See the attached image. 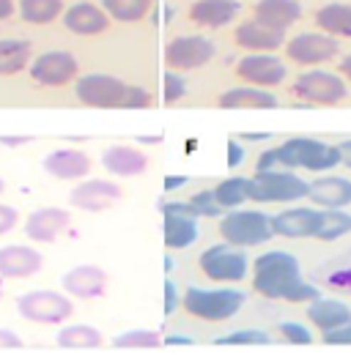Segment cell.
<instances>
[{"instance_id": "obj_1", "label": "cell", "mask_w": 351, "mask_h": 364, "mask_svg": "<svg viewBox=\"0 0 351 364\" xmlns=\"http://www.w3.org/2000/svg\"><path fill=\"white\" fill-rule=\"evenodd\" d=\"M253 288L266 299H285L291 304L318 299V288L302 282L299 260L288 252H266L256 260Z\"/></svg>"}, {"instance_id": "obj_2", "label": "cell", "mask_w": 351, "mask_h": 364, "mask_svg": "<svg viewBox=\"0 0 351 364\" xmlns=\"http://www.w3.org/2000/svg\"><path fill=\"white\" fill-rule=\"evenodd\" d=\"M343 162V154L337 146L321 143L313 137H291L283 146L263 151L256 170H310V173H327L335 164Z\"/></svg>"}, {"instance_id": "obj_3", "label": "cell", "mask_w": 351, "mask_h": 364, "mask_svg": "<svg viewBox=\"0 0 351 364\" xmlns=\"http://www.w3.org/2000/svg\"><path fill=\"white\" fill-rule=\"evenodd\" d=\"M308 198V181L291 170H256L250 183V200L256 203H288Z\"/></svg>"}, {"instance_id": "obj_4", "label": "cell", "mask_w": 351, "mask_h": 364, "mask_svg": "<svg viewBox=\"0 0 351 364\" xmlns=\"http://www.w3.org/2000/svg\"><path fill=\"white\" fill-rule=\"evenodd\" d=\"M241 304H244V293L234 288H222V291L189 288L184 296V310L201 321H228L241 310Z\"/></svg>"}, {"instance_id": "obj_5", "label": "cell", "mask_w": 351, "mask_h": 364, "mask_svg": "<svg viewBox=\"0 0 351 364\" xmlns=\"http://www.w3.org/2000/svg\"><path fill=\"white\" fill-rule=\"evenodd\" d=\"M220 236L234 247H258L275 236L272 217L261 211H231L220 219Z\"/></svg>"}, {"instance_id": "obj_6", "label": "cell", "mask_w": 351, "mask_h": 364, "mask_svg": "<svg viewBox=\"0 0 351 364\" xmlns=\"http://www.w3.org/2000/svg\"><path fill=\"white\" fill-rule=\"evenodd\" d=\"M247 269L250 260L241 252V247H234L228 241L209 247L201 255V272L214 282H241L247 277Z\"/></svg>"}, {"instance_id": "obj_7", "label": "cell", "mask_w": 351, "mask_h": 364, "mask_svg": "<svg viewBox=\"0 0 351 364\" xmlns=\"http://www.w3.org/2000/svg\"><path fill=\"white\" fill-rule=\"evenodd\" d=\"M294 96H299L308 105H337L349 96V88L340 74L313 69L294 80Z\"/></svg>"}, {"instance_id": "obj_8", "label": "cell", "mask_w": 351, "mask_h": 364, "mask_svg": "<svg viewBox=\"0 0 351 364\" xmlns=\"http://www.w3.org/2000/svg\"><path fill=\"white\" fill-rule=\"evenodd\" d=\"M127 82H121L118 77L110 74H85L77 80L74 93L83 105L88 107H124V96H127Z\"/></svg>"}, {"instance_id": "obj_9", "label": "cell", "mask_w": 351, "mask_h": 364, "mask_svg": "<svg viewBox=\"0 0 351 364\" xmlns=\"http://www.w3.org/2000/svg\"><path fill=\"white\" fill-rule=\"evenodd\" d=\"M17 310L22 318L33 323H63L74 312L72 301L61 293L53 291H33L17 299Z\"/></svg>"}, {"instance_id": "obj_10", "label": "cell", "mask_w": 351, "mask_h": 364, "mask_svg": "<svg viewBox=\"0 0 351 364\" xmlns=\"http://www.w3.org/2000/svg\"><path fill=\"white\" fill-rule=\"evenodd\" d=\"M285 55L299 66H318L337 55V41L327 33H299L285 44Z\"/></svg>"}, {"instance_id": "obj_11", "label": "cell", "mask_w": 351, "mask_h": 364, "mask_svg": "<svg viewBox=\"0 0 351 364\" xmlns=\"http://www.w3.org/2000/svg\"><path fill=\"white\" fill-rule=\"evenodd\" d=\"M214 58V44L204 36H179L167 44V69H198Z\"/></svg>"}, {"instance_id": "obj_12", "label": "cell", "mask_w": 351, "mask_h": 364, "mask_svg": "<svg viewBox=\"0 0 351 364\" xmlns=\"http://www.w3.org/2000/svg\"><path fill=\"white\" fill-rule=\"evenodd\" d=\"M236 74L239 80L250 82V85H258V88H272V85H280L285 80V63L275 58L269 53H256V55H247L241 58L236 63Z\"/></svg>"}, {"instance_id": "obj_13", "label": "cell", "mask_w": 351, "mask_h": 364, "mask_svg": "<svg viewBox=\"0 0 351 364\" xmlns=\"http://www.w3.org/2000/svg\"><path fill=\"white\" fill-rule=\"evenodd\" d=\"M31 77L41 85H66L77 77V60L69 53H44L31 63Z\"/></svg>"}, {"instance_id": "obj_14", "label": "cell", "mask_w": 351, "mask_h": 364, "mask_svg": "<svg viewBox=\"0 0 351 364\" xmlns=\"http://www.w3.org/2000/svg\"><path fill=\"white\" fill-rule=\"evenodd\" d=\"M321 219H324V211H315V208H288L272 217V230L285 238H308L318 233Z\"/></svg>"}, {"instance_id": "obj_15", "label": "cell", "mask_w": 351, "mask_h": 364, "mask_svg": "<svg viewBox=\"0 0 351 364\" xmlns=\"http://www.w3.org/2000/svg\"><path fill=\"white\" fill-rule=\"evenodd\" d=\"M236 44L244 47V50H253V53H272V50H280L285 47V31H278V28H269L258 19H247L236 28Z\"/></svg>"}, {"instance_id": "obj_16", "label": "cell", "mask_w": 351, "mask_h": 364, "mask_svg": "<svg viewBox=\"0 0 351 364\" xmlns=\"http://www.w3.org/2000/svg\"><path fill=\"white\" fill-rule=\"evenodd\" d=\"M118 198H121V186L112 181H102V178H91L72 189V205L83 211H105Z\"/></svg>"}, {"instance_id": "obj_17", "label": "cell", "mask_w": 351, "mask_h": 364, "mask_svg": "<svg viewBox=\"0 0 351 364\" xmlns=\"http://www.w3.org/2000/svg\"><path fill=\"white\" fill-rule=\"evenodd\" d=\"M44 266V255L36 252L33 247H22V244H11L0 250V277L6 279H22L31 274L41 272Z\"/></svg>"}, {"instance_id": "obj_18", "label": "cell", "mask_w": 351, "mask_h": 364, "mask_svg": "<svg viewBox=\"0 0 351 364\" xmlns=\"http://www.w3.org/2000/svg\"><path fill=\"white\" fill-rule=\"evenodd\" d=\"M63 25H66V31H72L77 36H96V33L108 31L110 17L105 9L93 6V3H74L63 14Z\"/></svg>"}, {"instance_id": "obj_19", "label": "cell", "mask_w": 351, "mask_h": 364, "mask_svg": "<svg viewBox=\"0 0 351 364\" xmlns=\"http://www.w3.org/2000/svg\"><path fill=\"white\" fill-rule=\"evenodd\" d=\"M308 198L318 208H346L351 205V181L340 176H327L308 183Z\"/></svg>"}, {"instance_id": "obj_20", "label": "cell", "mask_w": 351, "mask_h": 364, "mask_svg": "<svg viewBox=\"0 0 351 364\" xmlns=\"http://www.w3.org/2000/svg\"><path fill=\"white\" fill-rule=\"evenodd\" d=\"M44 170H47L50 176L61 178V181H74V178L88 176L91 159H88L83 151H77V148H58V151H53V154L44 159Z\"/></svg>"}, {"instance_id": "obj_21", "label": "cell", "mask_w": 351, "mask_h": 364, "mask_svg": "<svg viewBox=\"0 0 351 364\" xmlns=\"http://www.w3.org/2000/svg\"><path fill=\"white\" fill-rule=\"evenodd\" d=\"M69 222H72L69 214L61 211V208H38L25 222V233H28V238H33V241L50 244V241H56L69 228Z\"/></svg>"}, {"instance_id": "obj_22", "label": "cell", "mask_w": 351, "mask_h": 364, "mask_svg": "<svg viewBox=\"0 0 351 364\" xmlns=\"http://www.w3.org/2000/svg\"><path fill=\"white\" fill-rule=\"evenodd\" d=\"M239 11L241 3L236 0H198L189 9V19L198 25H206V28H222L239 17Z\"/></svg>"}, {"instance_id": "obj_23", "label": "cell", "mask_w": 351, "mask_h": 364, "mask_svg": "<svg viewBox=\"0 0 351 364\" xmlns=\"http://www.w3.org/2000/svg\"><path fill=\"white\" fill-rule=\"evenodd\" d=\"M105 282H108V277L96 266H77V269H72L63 277L66 293H72L77 299H96V296H102L105 293Z\"/></svg>"}, {"instance_id": "obj_24", "label": "cell", "mask_w": 351, "mask_h": 364, "mask_svg": "<svg viewBox=\"0 0 351 364\" xmlns=\"http://www.w3.org/2000/svg\"><path fill=\"white\" fill-rule=\"evenodd\" d=\"M278 96L272 91H263L258 85H241V88H231L220 96V107L225 109H241V107H258L272 109L278 107Z\"/></svg>"}, {"instance_id": "obj_25", "label": "cell", "mask_w": 351, "mask_h": 364, "mask_svg": "<svg viewBox=\"0 0 351 364\" xmlns=\"http://www.w3.org/2000/svg\"><path fill=\"white\" fill-rule=\"evenodd\" d=\"M299 14H302V9L296 0H258L256 3V19L269 28H278V31L291 28L299 19Z\"/></svg>"}, {"instance_id": "obj_26", "label": "cell", "mask_w": 351, "mask_h": 364, "mask_svg": "<svg viewBox=\"0 0 351 364\" xmlns=\"http://www.w3.org/2000/svg\"><path fill=\"white\" fill-rule=\"evenodd\" d=\"M308 321H310L315 328L327 331V328L349 323L351 310H349V304H343V301H337V299H313V301L308 304Z\"/></svg>"}, {"instance_id": "obj_27", "label": "cell", "mask_w": 351, "mask_h": 364, "mask_svg": "<svg viewBox=\"0 0 351 364\" xmlns=\"http://www.w3.org/2000/svg\"><path fill=\"white\" fill-rule=\"evenodd\" d=\"M102 164L112 176H137L146 170V156L132 146H112L102 154Z\"/></svg>"}, {"instance_id": "obj_28", "label": "cell", "mask_w": 351, "mask_h": 364, "mask_svg": "<svg viewBox=\"0 0 351 364\" xmlns=\"http://www.w3.org/2000/svg\"><path fill=\"white\" fill-rule=\"evenodd\" d=\"M198 236H201L198 219L165 211V247L167 250H187L189 244L198 241Z\"/></svg>"}, {"instance_id": "obj_29", "label": "cell", "mask_w": 351, "mask_h": 364, "mask_svg": "<svg viewBox=\"0 0 351 364\" xmlns=\"http://www.w3.org/2000/svg\"><path fill=\"white\" fill-rule=\"evenodd\" d=\"M315 25L332 36H351V6L330 3L315 11Z\"/></svg>"}, {"instance_id": "obj_30", "label": "cell", "mask_w": 351, "mask_h": 364, "mask_svg": "<svg viewBox=\"0 0 351 364\" xmlns=\"http://www.w3.org/2000/svg\"><path fill=\"white\" fill-rule=\"evenodd\" d=\"M31 60V44L19 38H3L0 41V77L17 74L28 66Z\"/></svg>"}, {"instance_id": "obj_31", "label": "cell", "mask_w": 351, "mask_h": 364, "mask_svg": "<svg viewBox=\"0 0 351 364\" xmlns=\"http://www.w3.org/2000/svg\"><path fill=\"white\" fill-rule=\"evenodd\" d=\"M63 11V0H19V17L31 25L53 22Z\"/></svg>"}, {"instance_id": "obj_32", "label": "cell", "mask_w": 351, "mask_h": 364, "mask_svg": "<svg viewBox=\"0 0 351 364\" xmlns=\"http://www.w3.org/2000/svg\"><path fill=\"white\" fill-rule=\"evenodd\" d=\"M58 346L77 348V350H83V348H96V346H102V334H99V328L85 326V323H74V326H66L58 331Z\"/></svg>"}, {"instance_id": "obj_33", "label": "cell", "mask_w": 351, "mask_h": 364, "mask_svg": "<svg viewBox=\"0 0 351 364\" xmlns=\"http://www.w3.org/2000/svg\"><path fill=\"white\" fill-rule=\"evenodd\" d=\"M250 183L253 178H225L214 189V198L222 208H236L244 200H250Z\"/></svg>"}, {"instance_id": "obj_34", "label": "cell", "mask_w": 351, "mask_h": 364, "mask_svg": "<svg viewBox=\"0 0 351 364\" xmlns=\"http://www.w3.org/2000/svg\"><path fill=\"white\" fill-rule=\"evenodd\" d=\"M351 230V214H346L343 208H324V219L315 238L321 241H337Z\"/></svg>"}, {"instance_id": "obj_35", "label": "cell", "mask_w": 351, "mask_h": 364, "mask_svg": "<svg viewBox=\"0 0 351 364\" xmlns=\"http://www.w3.org/2000/svg\"><path fill=\"white\" fill-rule=\"evenodd\" d=\"M108 17L118 19V22H137L148 14L151 0H102Z\"/></svg>"}, {"instance_id": "obj_36", "label": "cell", "mask_w": 351, "mask_h": 364, "mask_svg": "<svg viewBox=\"0 0 351 364\" xmlns=\"http://www.w3.org/2000/svg\"><path fill=\"white\" fill-rule=\"evenodd\" d=\"M272 337L261 328H241V331H231L225 337H217L214 346H269Z\"/></svg>"}, {"instance_id": "obj_37", "label": "cell", "mask_w": 351, "mask_h": 364, "mask_svg": "<svg viewBox=\"0 0 351 364\" xmlns=\"http://www.w3.org/2000/svg\"><path fill=\"white\" fill-rule=\"evenodd\" d=\"M112 346L115 348H157L159 346V337H157V331H151V328H130V331L118 334V337L112 340Z\"/></svg>"}, {"instance_id": "obj_38", "label": "cell", "mask_w": 351, "mask_h": 364, "mask_svg": "<svg viewBox=\"0 0 351 364\" xmlns=\"http://www.w3.org/2000/svg\"><path fill=\"white\" fill-rule=\"evenodd\" d=\"M189 203H192V208L198 211V217H220L222 214V205L217 203V198H214V189H204V192L192 195Z\"/></svg>"}, {"instance_id": "obj_39", "label": "cell", "mask_w": 351, "mask_h": 364, "mask_svg": "<svg viewBox=\"0 0 351 364\" xmlns=\"http://www.w3.org/2000/svg\"><path fill=\"white\" fill-rule=\"evenodd\" d=\"M278 331L283 334V340H288L291 346H310L313 343V334L308 331V326H302V323H280Z\"/></svg>"}, {"instance_id": "obj_40", "label": "cell", "mask_w": 351, "mask_h": 364, "mask_svg": "<svg viewBox=\"0 0 351 364\" xmlns=\"http://www.w3.org/2000/svg\"><path fill=\"white\" fill-rule=\"evenodd\" d=\"M187 93V82L179 77L176 72H167L165 74V102L167 105H173V102H179L182 96Z\"/></svg>"}, {"instance_id": "obj_41", "label": "cell", "mask_w": 351, "mask_h": 364, "mask_svg": "<svg viewBox=\"0 0 351 364\" xmlns=\"http://www.w3.org/2000/svg\"><path fill=\"white\" fill-rule=\"evenodd\" d=\"M321 340H324L327 346H351V321L343 323V326L327 328V331L321 334Z\"/></svg>"}, {"instance_id": "obj_42", "label": "cell", "mask_w": 351, "mask_h": 364, "mask_svg": "<svg viewBox=\"0 0 351 364\" xmlns=\"http://www.w3.org/2000/svg\"><path fill=\"white\" fill-rule=\"evenodd\" d=\"M151 105V96H148L146 88H137V85H130L127 88V96H124V109H140Z\"/></svg>"}, {"instance_id": "obj_43", "label": "cell", "mask_w": 351, "mask_h": 364, "mask_svg": "<svg viewBox=\"0 0 351 364\" xmlns=\"http://www.w3.org/2000/svg\"><path fill=\"white\" fill-rule=\"evenodd\" d=\"M19 222V214L11 208V205H3L0 203V236H6L9 230H14Z\"/></svg>"}, {"instance_id": "obj_44", "label": "cell", "mask_w": 351, "mask_h": 364, "mask_svg": "<svg viewBox=\"0 0 351 364\" xmlns=\"http://www.w3.org/2000/svg\"><path fill=\"white\" fill-rule=\"evenodd\" d=\"M179 307V293H176V282L165 279V315H173Z\"/></svg>"}, {"instance_id": "obj_45", "label": "cell", "mask_w": 351, "mask_h": 364, "mask_svg": "<svg viewBox=\"0 0 351 364\" xmlns=\"http://www.w3.org/2000/svg\"><path fill=\"white\" fill-rule=\"evenodd\" d=\"M244 162V148L239 140H228V167H239Z\"/></svg>"}, {"instance_id": "obj_46", "label": "cell", "mask_w": 351, "mask_h": 364, "mask_svg": "<svg viewBox=\"0 0 351 364\" xmlns=\"http://www.w3.org/2000/svg\"><path fill=\"white\" fill-rule=\"evenodd\" d=\"M19 346H22V340H19L14 331L0 328V350H3V348H19Z\"/></svg>"}, {"instance_id": "obj_47", "label": "cell", "mask_w": 351, "mask_h": 364, "mask_svg": "<svg viewBox=\"0 0 351 364\" xmlns=\"http://www.w3.org/2000/svg\"><path fill=\"white\" fill-rule=\"evenodd\" d=\"M239 137H241V143H261V140H269L272 134H266V132H244Z\"/></svg>"}, {"instance_id": "obj_48", "label": "cell", "mask_w": 351, "mask_h": 364, "mask_svg": "<svg viewBox=\"0 0 351 364\" xmlns=\"http://www.w3.org/2000/svg\"><path fill=\"white\" fill-rule=\"evenodd\" d=\"M187 183V176H167L165 181V192H173V189H179V186H184Z\"/></svg>"}, {"instance_id": "obj_49", "label": "cell", "mask_w": 351, "mask_h": 364, "mask_svg": "<svg viewBox=\"0 0 351 364\" xmlns=\"http://www.w3.org/2000/svg\"><path fill=\"white\" fill-rule=\"evenodd\" d=\"M165 346H192V340H189V337H182V334H167Z\"/></svg>"}, {"instance_id": "obj_50", "label": "cell", "mask_w": 351, "mask_h": 364, "mask_svg": "<svg viewBox=\"0 0 351 364\" xmlns=\"http://www.w3.org/2000/svg\"><path fill=\"white\" fill-rule=\"evenodd\" d=\"M11 11H14V0H0V19L11 17Z\"/></svg>"}, {"instance_id": "obj_51", "label": "cell", "mask_w": 351, "mask_h": 364, "mask_svg": "<svg viewBox=\"0 0 351 364\" xmlns=\"http://www.w3.org/2000/svg\"><path fill=\"white\" fill-rule=\"evenodd\" d=\"M340 154H343V164H349L351 167V140H346V143H340Z\"/></svg>"}, {"instance_id": "obj_52", "label": "cell", "mask_w": 351, "mask_h": 364, "mask_svg": "<svg viewBox=\"0 0 351 364\" xmlns=\"http://www.w3.org/2000/svg\"><path fill=\"white\" fill-rule=\"evenodd\" d=\"M340 74H343V77H349V80H351V55H346V58L340 60Z\"/></svg>"}, {"instance_id": "obj_53", "label": "cell", "mask_w": 351, "mask_h": 364, "mask_svg": "<svg viewBox=\"0 0 351 364\" xmlns=\"http://www.w3.org/2000/svg\"><path fill=\"white\" fill-rule=\"evenodd\" d=\"M3 186H6V183H3V178H0V192H3Z\"/></svg>"}, {"instance_id": "obj_54", "label": "cell", "mask_w": 351, "mask_h": 364, "mask_svg": "<svg viewBox=\"0 0 351 364\" xmlns=\"http://www.w3.org/2000/svg\"><path fill=\"white\" fill-rule=\"evenodd\" d=\"M0 296H3V288H0Z\"/></svg>"}]
</instances>
